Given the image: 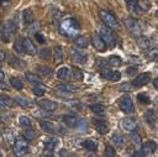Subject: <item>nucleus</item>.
Segmentation results:
<instances>
[{"label": "nucleus", "instance_id": "obj_13", "mask_svg": "<svg viewBox=\"0 0 158 157\" xmlns=\"http://www.w3.org/2000/svg\"><path fill=\"white\" fill-rule=\"evenodd\" d=\"M62 121L68 126V127H72V129H75L79 124L80 120H78V117H75L74 115H63L62 116Z\"/></svg>", "mask_w": 158, "mask_h": 157}, {"label": "nucleus", "instance_id": "obj_7", "mask_svg": "<svg viewBox=\"0 0 158 157\" xmlns=\"http://www.w3.org/2000/svg\"><path fill=\"white\" fill-rule=\"evenodd\" d=\"M12 150H14V153L16 156H23L28 152V142L23 138H19L15 141Z\"/></svg>", "mask_w": 158, "mask_h": 157}, {"label": "nucleus", "instance_id": "obj_53", "mask_svg": "<svg viewBox=\"0 0 158 157\" xmlns=\"http://www.w3.org/2000/svg\"><path fill=\"white\" fill-rule=\"evenodd\" d=\"M4 77H5V74H4V72H2L1 69H0V82H1L2 79H4Z\"/></svg>", "mask_w": 158, "mask_h": 157}, {"label": "nucleus", "instance_id": "obj_18", "mask_svg": "<svg viewBox=\"0 0 158 157\" xmlns=\"http://www.w3.org/2000/svg\"><path fill=\"white\" fill-rule=\"evenodd\" d=\"M144 120L147 124H149L151 126H154L156 122H157V115H156V111L154 110H147L144 112Z\"/></svg>", "mask_w": 158, "mask_h": 157}, {"label": "nucleus", "instance_id": "obj_28", "mask_svg": "<svg viewBox=\"0 0 158 157\" xmlns=\"http://www.w3.org/2000/svg\"><path fill=\"white\" fill-rule=\"evenodd\" d=\"M14 49L17 53H23V37H17L15 43H14Z\"/></svg>", "mask_w": 158, "mask_h": 157}, {"label": "nucleus", "instance_id": "obj_31", "mask_svg": "<svg viewBox=\"0 0 158 157\" xmlns=\"http://www.w3.org/2000/svg\"><path fill=\"white\" fill-rule=\"evenodd\" d=\"M56 145H57V140L56 138H46L44 140V150H47V151L52 152L54 150Z\"/></svg>", "mask_w": 158, "mask_h": 157}, {"label": "nucleus", "instance_id": "obj_3", "mask_svg": "<svg viewBox=\"0 0 158 157\" xmlns=\"http://www.w3.org/2000/svg\"><path fill=\"white\" fill-rule=\"evenodd\" d=\"M99 33L101 36V38L104 40L105 45L109 46V47H114L116 45V37L114 35V31L112 28L107 27V26H100L99 28Z\"/></svg>", "mask_w": 158, "mask_h": 157}, {"label": "nucleus", "instance_id": "obj_42", "mask_svg": "<svg viewBox=\"0 0 158 157\" xmlns=\"http://www.w3.org/2000/svg\"><path fill=\"white\" fill-rule=\"evenodd\" d=\"M57 89L58 90H60V91H67V93H70V91H74V87L73 85H70V84H60V85H58L57 87Z\"/></svg>", "mask_w": 158, "mask_h": 157}, {"label": "nucleus", "instance_id": "obj_55", "mask_svg": "<svg viewBox=\"0 0 158 157\" xmlns=\"http://www.w3.org/2000/svg\"><path fill=\"white\" fill-rule=\"evenodd\" d=\"M0 66H1V62H0Z\"/></svg>", "mask_w": 158, "mask_h": 157}, {"label": "nucleus", "instance_id": "obj_41", "mask_svg": "<svg viewBox=\"0 0 158 157\" xmlns=\"http://www.w3.org/2000/svg\"><path fill=\"white\" fill-rule=\"evenodd\" d=\"M147 57L154 62H158V48H152L149 49V52L147 53Z\"/></svg>", "mask_w": 158, "mask_h": 157}, {"label": "nucleus", "instance_id": "obj_2", "mask_svg": "<svg viewBox=\"0 0 158 157\" xmlns=\"http://www.w3.org/2000/svg\"><path fill=\"white\" fill-rule=\"evenodd\" d=\"M100 17L102 20V22L105 23V26L115 30V31H120L121 30V25L117 21V19L107 10H100Z\"/></svg>", "mask_w": 158, "mask_h": 157}, {"label": "nucleus", "instance_id": "obj_49", "mask_svg": "<svg viewBox=\"0 0 158 157\" xmlns=\"http://www.w3.org/2000/svg\"><path fill=\"white\" fill-rule=\"evenodd\" d=\"M35 38H36L40 43H46V38H44V36H43V35H41L40 32H37V33L35 35Z\"/></svg>", "mask_w": 158, "mask_h": 157}, {"label": "nucleus", "instance_id": "obj_29", "mask_svg": "<svg viewBox=\"0 0 158 157\" xmlns=\"http://www.w3.org/2000/svg\"><path fill=\"white\" fill-rule=\"evenodd\" d=\"M10 84H11V87H14L16 90H21V89L23 88V83H22L21 79L17 78V77H11V78H10Z\"/></svg>", "mask_w": 158, "mask_h": 157}, {"label": "nucleus", "instance_id": "obj_52", "mask_svg": "<svg viewBox=\"0 0 158 157\" xmlns=\"http://www.w3.org/2000/svg\"><path fill=\"white\" fill-rule=\"evenodd\" d=\"M4 58H5V53L0 51V61H4Z\"/></svg>", "mask_w": 158, "mask_h": 157}, {"label": "nucleus", "instance_id": "obj_40", "mask_svg": "<svg viewBox=\"0 0 158 157\" xmlns=\"http://www.w3.org/2000/svg\"><path fill=\"white\" fill-rule=\"evenodd\" d=\"M137 100H138V103H141V104H148V103L151 101L149 96H148L147 94H144V93L137 94Z\"/></svg>", "mask_w": 158, "mask_h": 157}, {"label": "nucleus", "instance_id": "obj_38", "mask_svg": "<svg viewBox=\"0 0 158 157\" xmlns=\"http://www.w3.org/2000/svg\"><path fill=\"white\" fill-rule=\"evenodd\" d=\"M131 140L136 146L141 145V137H139V134L137 132V130H132L131 131Z\"/></svg>", "mask_w": 158, "mask_h": 157}, {"label": "nucleus", "instance_id": "obj_54", "mask_svg": "<svg viewBox=\"0 0 158 157\" xmlns=\"http://www.w3.org/2000/svg\"><path fill=\"white\" fill-rule=\"evenodd\" d=\"M2 1H7V0H2Z\"/></svg>", "mask_w": 158, "mask_h": 157}, {"label": "nucleus", "instance_id": "obj_36", "mask_svg": "<svg viewBox=\"0 0 158 157\" xmlns=\"http://www.w3.org/2000/svg\"><path fill=\"white\" fill-rule=\"evenodd\" d=\"M37 69H38V72L42 75H46L47 77V75H51L52 74V68L49 66H38Z\"/></svg>", "mask_w": 158, "mask_h": 157}, {"label": "nucleus", "instance_id": "obj_17", "mask_svg": "<svg viewBox=\"0 0 158 157\" xmlns=\"http://www.w3.org/2000/svg\"><path fill=\"white\" fill-rule=\"evenodd\" d=\"M156 148H157L156 142H153V141H147V142H144V143L142 145L141 151L143 152L144 156H148V155H152V153L156 151Z\"/></svg>", "mask_w": 158, "mask_h": 157}, {"label": "nucleus", "instance_id": "obj_35", "mask_svg": "<svg viewBox=\"0 0 158 157\" xmlns=\"http://www.w3.org/2000/svg\"><path fill=\"white\" fill-rule=\"evenodd\" d=\"M23 136L26 140H33L36 137V132L33 131V129L30 126V127H25V131H23Z\"/></svg>", "mask_w": 158, "mask_h": 157}, {"label": "nucleus", "instance_id": "obj_8", "mask_svg": "<svg viewBox=\"0 0 158 157\" xmlns=\"http://www.w3.org/2000/svg\"><path fill=\"white\" fill-rule=\"evenodd\" d=\"M100 75L106 79V80H111V82H117L120 80L121 78V73L117 72V70H111V69H107V68H104L100 70Z\"/></svg>", "mask_w": 158, "mask_h": 157}, {"label": "nucleus", "instance_id": "obj_30", "mask_svg": "<svg viewBox=\"0 0 158 157\" xmlns=\"http://www.w3.org/2000/svg\"><path fill=\"white\" fill-rule=\"evenodd\" d=\"M75 45H77V47H79V48H85L88 45H89V41H88V38L86 37H84V36H78L77 38H75Z\"/></svg>", "mask_w": 158, "mask_h": 157}, {"label": "nucleus", "instance_id": "obj_25", "mask_svg": "<svg viewBox=\"0 0 158 157\" xmlns=\"http://www.w3.org/2000/svg\"><path fill=\"white\" fill-rule=\"evenodd\" d=\"M106 62H107V66H109V67H118V66H121V63H122L121 58L117 57V56H111V57H109V58L106 59Z\"/></svg>", "mask_w": 158, "mask_h": 157}, {"label": "nucleus", "instance_id": "obj_16", "mask_svg": "<svg viewBox=\"0 0 158 157\" xmlns=\"http://www.w3.org/2000/svg\"><path fill=\"white\" fill-rule=\"evenodd\" d=\"M23 51H25V53H27V54H30V56H35L36 53H37V48H36V46L31 42V40H28V38H23Z\"/></svg>", "mask_w": 158, "mask_h": 157}, {"label": "nucleus", "instance_id": "obj_39", "mask_svg": "<svg viewBox=\"0 0 158 157\" xmlns=\"http://www.w3.org/2000/svg\"><path fill=\"white\" fill-rule=\"evenodd\" d=\"M19 122H20V125H21L23 129H25V127H30V126L32 125V124H31V120H30L27 116H23V115L19 117Z\"/></svg>", "mask_w": 158, "mask_h": 157}, {"label": "nucleus", "instance_id": "obj_24", "mask_svg": "<svg viewBox=\"0 0 158 157\" xmlns=\"http://www.w3.org/2000/svg\"><path fill=\"white\" fill-rule=\"evenodd\" d=\"M137 45L139 46V48L147 51V49L151 48V40H148V38H146V37H139V38L137 40Z\"/></svg>", "mask_w": 158, "mask_h": 157}, {"label": "nucleus", "instance_id": "obj_44", "mask_svg": "<svg viewBox=\"0 0 158 157\" xmlns=\"http://www.w3.org/2000/svg\"><path fill=\"white\" fill-rule=\"evenodd\" d=\"M15 101H16V104H19V105H21V106H23V108L30 106V101H28V100H26L25 98L16 96V98H15Z\"/></svg>", "mask_w": 158, "mask_h": 157}, {"label": "nucleus", "instance_id": "obj_33", "mask_svg": "<svg viewBox=\"0 0 158 157\" xmlns=\"http://www.w3.org/2000/svg\"><path fill=\"white\" fill-rule=\"evenodd\" d=\"M68 74H69L68 67H60V68L57 69V77H58V79H65L68 77Z\"/></svg>", "mask_w": 158, "mask_h": 157}, {"label": "nucleus", "instance_id": "obj_20", "mask_svg": "<svg viewBox=\"0 0 158 157\" xmlns=\"http://www.w3.org/2000/svg\"><path fill=\"white\" fill-rule=\"evenodd\" d=\"M122 129L126 130V131H128V132H131L132 130H136L137 129V124H136V121H133L131 119H125L122 121Z\"/></svg>", "mask_w": 158, "mask_h": 157}, {"label": "nucleus", "instance_id": "obj_9", "mask_svg": "<svg viewBox=\"0 0 158 157\" xmlns=\"http://www.w3.org/2000/svg\"><path fill=\"white\" fill-rule=\"evenodd\" d=\"M126 1V5H127V9L130 10V12L135 16H139L142 15L143 10L142 7L138 5V0H125Z\"/></svg>", "mask_w": 158, "mask_h": 157}, {"label": "nucleus", "instance_id": "obj_12", "mask_svg": "<svg viewBox=\"0 0 158 157\" xmlns=\"http://www.w3.org/2000/svg\"><path fill=\"white\" fill-rule=\"evenodd\" d=\"M37 104L44 109L46 111H54L57 109V103L49 100V99H41V100H37Z\"/></svg>", "mask_w": 158, "mask_h": 157}, {"label": "nucleus", "instance_id": "obj_32", "mask_svg": "<svg viewBox=\"0 0 158 157\" xmlns=\"http://www.w3.org/2000/svg\"><path fill=\"white\" fill-rule=\"evenodd\" d=\"M12 105V100L5 95V94H1L0 95V108H7V106H11Z\"/></svg>", "mask_w": 158, "mask_h": 157}, {"label": "nucleus", "instance_id": "obj_45", "mask_svg": "<svg viewBox=\"0 0 158 157\" xmlns=\"http://www.w3.org/2000/svg\"><path fill=\"white\" fill-rule=\"evenodd\" d=\"M33 94L36 95V96H42L43 94H44V88L43 87H41V85H36V87H33Z\"/></svg>", "mask_w": 158, "mask_h": 157}, {"label": "nucleus", "instance_id": "obj_37", "mask_svg": "<svg viewBox=\"0 0 158 157\" xmlns=\"http://www.w3.org/2000/svg\"><path fill=\"white\" fill-rule=\"evenodd\" d=\"M90 110L95 114H104L105 112V108L100 104H91L90 105Z\"/></svg>", "mask_w": 158, "mask_h": 157}, {"label": "nucleus", "instance_id": "obj_50", "mask_svg": "<svg viewBox=\"0 0 158 157\" xmlns=\"http://www.w3.org/2000/svg\"><path fill=\"white\" fill-rule=\"evenodd\" d=\"M136 67H128L127 69H126V73H127V75H132V74H135L136 73Z\"/></svg>", "mask_w": 158, "mask_h": 157}, {"label": "nucleus", "instance_id": "obj_4", "mask_svg": "<svg viewBox=\"0 0 158 157\" xmlns=\"http://www.w3.org/2000/svg\"><path fill=\"white\" fill-rule=\"evenodd\" d=\"M16 30H17V22L16 21H11V20L7 21L1 28V36H0L1 40L4 42H9L11 35H14L16 32Z\"/></svg>", "mask_w": 158, "mask_h": 157}, {"label": "nucleus", "instance_id": "obj_34", "mask_svg": "<svg viewBox=\"0 0 158 157\" xmlns=\"http://www.w3.org/2000/svg\"><path fill=\"white\" fill-rule=\"evenodd\" d=\"M111 141H112L117 147L122 146V145H123V142H125L123 136H122V135H120V134H114V135H112V137H111Z\"/></svg>", "mask_w": 158, "mask_h": 157}, {"label": "nucleus", "instance_id": "obj_15", "mask_svg": "<svg viewBox=\"0 0 158 157\" xmlns=\"http://www.w3.org/2000/svg\"><path fill=\"white\" fill-rule=\"evenodd\" d=\"M9 64L15 69H23L26 67V63L16 56H10L9 57Z\"/></svg>", "mask_w": 158, "mask_h": 157}, {"label": "nucleus", "instance_id": "obj_26", "mask_svg": "<svg viewBox=\"0 0 158 157\" xmlns=\"http://www.w3.org/2000/svg\"><path fill=\"white\" fill-rule=\"evenodd\" d=\"M25 75H26V79L28 80V83H31V84H40L41 83V77L37 75V74H35V73L27 72Z\"/></svg>", "mask_w": 158, "mask_h": 157}, {"label": "nucleus", "instance_id": "obj_6", "mask_svg": "<svg viewBox=\"0 0 158 157\" xmlns=\"http://www.w3.org/2000/svg\"><path fill=\"white\" fill-rule=\"evenodd\" d=\"M69 53H70L72 59H73L75 63H78V64H84V63L88 61L86 53H85L84 51H81V48H79V47H78V48H75V47L70 48Z\"/></svg>", "mask_w": 158, "mask_h": 157}, {"label": "nucleus", "instance_id": "obj_5", "mask_svg": "<svg viewBox=\"0 0 158 157\" xmlns=\"http://www.w3.org/2000/svg\"><path fill=\"white\" fill-rule=\"evenodd\" d=\"M123 23H125V26H126V28L128 30L130 33H132L133 36H141L142 28H141V26H139V23H138V21L136 19L126 17L123 20Z\"/></svg>", "mask_w": 158, "mask_h": 157}, {"label": "nucleus", "instance_id": "obj_11", "mask_svg": "<svg viewBox=\"0 0 158 157\" xmlns=\"http://www.w3.org/2000/svg\"><path fill=\"white\" fill-rule=\"evenodd\" d=\"M149 80H151V74L149 73H141L139 75H137L132 80V84H133V87L139 88V87H143L147 83H149Z\"/></svg>", "mask_w": 158, "mask_h": 157}, {"label": "nucleus", "instance_id": "obj_27", "mask_svg": "<svg viewBox=\"0 0 158 157\" xmlns=\"http://www.w3.org/2000/svg\"><path fill=\"white\" fill-rule=\"evenodd\" d=\"M22 20L25 23H32L33 22V12L31 10H23L22 11Z\"/></svg>", "mask_w": 158, "mask_h": 157}, {"label": "nucleus", "instance_id": "obj_10", "mask_svg": "<svg viewBox=\"0 0 158 157\" xmlns=\"http://www.w3.org/2000/svg\"><path fill=\"white\" fill-rule=\"evenodd\" d=\"M120 109H121L123 112H126V114L133 112L135 106H133V103H132V100H131L130 96H123V98L120 100Z\"/></svg>", "mask_w": 158, "mask_h": 157}, {"label": "nucleus", "instance_id": "obj_46", "mask_svg": "<svg viewBox=\"0 0 158 157\" xmlns=\"http://www.w3.org/2000/svg\"><path fill=\"white\" fill-rule=\"evenodd\" d=\"M40 57L43 58V59H48V58L51 57V49H48V48H42V49L40 51Z\"/></svg>", "mask_w": 158, "mask_h": 157}, {"label": "nucleus", "instance_id": "obj_1", "mask_svg": "<svg viewBox=\"0 0 158 157\" xmlns=\"http://www.w3.org/2000/svg\"><path fill=\"white\" fill-rule=\"evenodd\" d=\"M80 25L75 19H67L60 23V32L68 37H74L79 33Z\"/></svg>", "mask_w": 158, "mask_h": 157}, {"label": "nucleus", "instance_id": "obj_48", "mask_svg": "<svg viewBox=\"0 0 158 157\" xmlns=\"http://www.w3.org/2000/svg\"><path fill=\"white\" fill-rule=\"evenodd\" d=\"M116 155V152H115V150L111 147V146H106L105 147V156H111V157H114Z\"/></svg>", "mask_w": 158, "mask_h": 157}, {"label": "nucleus", "instance_id": "obj_19", "mask_svg": "<svg viewBox=\"0 0 158 157\" xmlns=\"http://www.w3.org/2000/svg\"><path fill=\"white\" fill-rule=\"evenodd\" d=\"M83 147L86 150V151H91V152H95L98 150V143L93 140V138H86L83 141Z\"/></svg>", "mask_w": 158, "mask_h": 157}, {"label": "nucleus", "instance_id": "obj_22", "mask_svg": "<svg viewBox=\"0 0 158 157\" xmlns=\"http://www.w3.org/2000/svg\"><path fill=\"white\" fill-rule=\"evenodd\" d=\"M95 127H96V131H98L99 134H101V135H105V134H107V131H109L107 124H106L105 121H101V120H98V121L95 122Z\"/></svg>", "mask_w": 158, "mask_h": 157}, {"label": "nucleus", "instance_id": "obj_21", "mask_svg": "<svg viewBox=\"0 0 158 157\" xmlns=\"http://www.w3.org/2000/svg\"><path fill=\"white\" fill-rule=\"evenodd\" d=\"M40 126H41V129H42L44 132H48V134L56 132V126H54L52 122H49V121H41V122H40Z\"/></svg>", "mask_w": 158, "mask_h": 157}, {"label": "nucleus", "instance_id": "obj_14", "mask_svg": "<svg viewBox=\"0 0 158 157\" xmlns=\"http://www.w3.org/2000/svg\"><path fill=\"white\" fill-rule=\"evenodd\" d=\"M91 43H93V46H94L98 51H100V52L105 51V48H106V45H105V42H104V40L101 38L100 35H94L93 38H91Z\"/></svg>", "mask_w": 158, "mask_h": 157}, {"label": "nucleus", "instance_id": "obj_56", "mask_svg": "<svg viewBox=\"0 0 158 157\" xmlns=\"http://www.w3.org/2000/svg\"><path fill=\"white\" fill-rule=\"evenodd\" d=\"M157 15H158V12H157Z\"/></svg>", "mask_w": 158, "mask_h": 157}, {"label": "nucleus", "instance_id": "obj_51", "mask_svg": "<svg viewBox=\"0 0 158 157\" xmlns=\"http://www.w3.org/2000/svg\"><path fill=\"white\" fill-rule=\"evenodd\" d=\"M153 85H154V88L158 89V78H156V79L153 80Z\"/></svg>", "mask_w": 158, "mask_h": 157}, {"label": "nucleus", "instance_id": "obj_47", "mask_svg": "<svg viewBox=\"0 0 158 157\" xmlns=\"http://www.w3.org/2000/svg\"><path fill=\"white\" fill-rule=\"evenodd\" d=\"M135 87H133V84H130V83H126V84H122L121 87H120V90H122V91H132V89H133Z\"/></svg>", "mask_w": 158, "mask_h": 157}, {"label": "nucleus", "instance_id": "obj_43", "mask_svg": "<svg viewBox=\"0 0 158 157\" xmlns=\"http://www.w3.org/2000/svg\"><path fill=\"white\" fill-rule=\"evenodd\" d=\"M72 73H73V78L75 79V80H83V73H81V70L80 69H78V68H73L72 69Z\"/></svg>", "mask_w": 158, "mask_h": 157}, {"label": "nucleus", "instance_id": "obj_23", "mask_svg": "<svg viewBox=\"0 0 158 157\" xmlns=\"http://www.w3.org/2000/svg\"><path fill=\"white\" fill-rule=\"evenodd\" d=\"M52 54H53V59H54L56 63H59V62L63 61V52H62V48L59 46H56L53 48Z\"/></svg>", "mask_w": 158, "mask_h": 157}]
</instances>
